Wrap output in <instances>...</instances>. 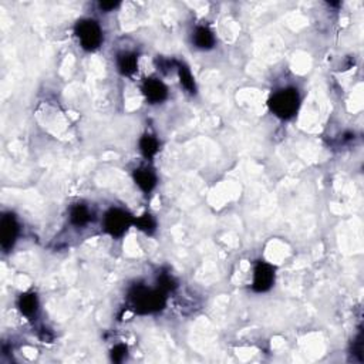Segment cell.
Segmentation results:
<instances>
[{
  "mask_svg": "<svg viewBox=\"0 0 364 364\" xmlns=\"http://www.w3.org/2000/svg\"><path fill=\"white\" fill-rule=\"evenodd\" d=\"M195 43L198 44V47L205 49V47L212 46V43H213V37H212V35L209 33L207 29L201 27V29H198V30H196V35H195Z\"/></svg>",
  "mask_w": 364,
  "mask_h": 364,
  "instance_id": "7",
  "label": "cell"
},
{
  "mask_svg": "<svg viewBox=\"0 0 364 364\" xmlns=\"http://www.w3.org/2000/svg\"><path fill=\"white\" fill-rule=\"evenodd\" d=\"M135 178H137V182L144 190H150L154 185V178L148 171H139Z\"/></svg>",
  "mask_w": 364,
  "mask_h": 364,
  "instance_id": "8",
  "label": "cell"
},
{
  "mask_svg": "<svg viewBox=\"0 0 364 364\" xmlns=\"http://www.w3.org/2000/svg\"><path fill=\"white\" fill-rule=\"evenodd\" d=\"M105 225L111 233H121L127 226V215L118 211H113L111 213L107 215Z\"/></svg>",
  "mask_w": 364,
  "mask_h": 364,
  "instance_id": "4",
  "label": "cell"
},
{
  "mask_svg": "<svg viewBox=\"0 0 364 364\" xmlns=\"http://www.w3.org/2000/svg\"><path fill=\"white\" fill-rule=\"evenodd\" d=\"M100 6H101V9H113V7H115V3H101Z\"/></svg>",
  "mask_w": 364,
  "mask_h": 364,
  "instance_id": "12",
  "label": "cell"
},
{
  "mask_svg": "<svg viewBox=\"0 0 364 364\" xmlns=\"http://www.w3.org/2000/svg\"><path fill=\"white\" fill-rule=\"evenodd\" d=\"M272 107L273 110L278 113V115L282 117H287L292 115L293 111L297 108V96L293 91H282L275 96L273 101H272Z\"/></svg>",
  "mask_w": 364,
  "mask_h": 364,
  "instance_id": "2",
  "label": "cell"
},
{
  "mask_svg": "<svg viewBox=\"0 0 364 364\" xmlns=\"http://www.w3.org/2000/svg\"><path fill=\"white\" fill-rule=\"evenodd\" d=\"M73 221L76 222V224H84L88 221V212H87V209H84L83 207H80V208H76L73 211Z\"/></svg>",
  "mask_w": 364,
  "mask_h": 364,
  "instance_id": "9",
  "label": "cell"
},
{
  "mask_svg": "<svg viewBox=\"0 0 364 364\" xmlns=\"http://www.w3.org/2000/svg\"><path fill=\"white\" fill-rule=\"evenodd\" d=\"M145 94L148 98H151L153 101H158L165 96V88L161 83L158 81H150L147 87H145Z\"/></svg>",
  "mask_w": 364,
  "mask_h": 364,
  "instance_id": "6",
  "label": "cell"
},
{
  "mask_svg": "<svg viewBox=\"0 0 364 364\" xmlns=\"http://www.w3.org/2000/svg\"><path fill=\"white\" fill-rule=\"evenodd\" d=\"M121 69L125 71V73H130V71H133L134 70V66H135V60L133 58V57H130V56H124V58H122L121 61Z\"/></svg>",
  "mask_w": 364,
  "mask_h": 364,
  "instance_id": "11",
  "label": "cell"
},
{
  "mask_svg": "<svg viewBox=\"0 0 364 364\" xmlns=\"http://www.w3.org/2000/svg\"><path fill=\"white\" fill-rule=\"evenodd\" d=\"M273 282V272L269 266L259 265L255 272V287L258 290H266L270 287V283Z\"/></svg>",
  "mask_w": 364,
  "mask_h": 364,
  "instance_id": "3",
  "label": "cell"
},
{
  "mask_svg": "<svg viewBox=\"0 0 364 364\" xmlns=\"http://www.w3.org/2000/svg\"><path fill=\"white\" fill-rule=\"evenodd\" d=\"M77 36L83 44V47L86 49H96L100 41H101V32H100V27L97 26L96 21L93 20H84V21H80L78 26H77Z\"/></svg>",
  "mask_w": 364,
  "mask_h": 364,
  "instance_id": "1",
  "label": "cell"
},
{
  "mask_svg": "<svg viewBox=\"0 0 364 364\" xmlns=\"http://www.w3.org/2000/svg\"><path fill=\"white\" fill-rule=\"evenodd\" d=\"M16 233V225L12 218H3L1 221V245L3 248L10 246L15 241Z\"/></svg>",
  "mask_w": 364,
  "mask_h": 364,
  "instance_id": "5",
  "label": "cell"
},
{
  "mask_svg": "<svg viewBox=\"0 0 364 364\" xmlns=\"http://www.w3.org/2000/svg\"><path fill=\"white\" fill-rule=\"evenodd\" d=\"M21 310L24 313H33L36 310V299L33 296H24L21 299Z\"/></svg>",
  "mask_w": 364,
  "mask_h": 364,
  "instance_id": "10",
  "label": "cell"
}]
</instances>
